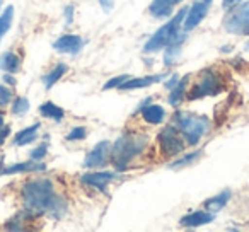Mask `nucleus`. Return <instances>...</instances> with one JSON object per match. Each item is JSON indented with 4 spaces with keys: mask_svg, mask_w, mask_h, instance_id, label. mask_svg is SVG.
<instances>
[{
    "mask_svg": "<svg viewBox=\"0 0 249 232\" xmlns=\"http://www.w3.org/2000/svg\"><path fill=\"white\" fill-rule=\"evenodd\" d=\"M222 90V82L218 79V75L213 70H205L200 73V80L191 87V90L188 92L186 99L188 101H195V99H201V97L207 96H215Z\"/></svg>",
    "mask_w": 249,
    "mask_h": 232,
    "instance_id": "nucleus-5",
    "label": "nucleus"
},
{
    "mask_svg": "<svg viewBox=\"0 0 249 232\" xmlns=\"http://www.w3.org/2000/svg\"><path fill=\"white\" fill-rule=\"evenodd\" d=\"M157 142H159L162 156H166V157L179 156V154L184 150V147H186L184 145L183 135L178 132V128L174 125L166 126V128L160 130L159 137H157Z\"/></svg>",
    "mask_w": 249,
    "mask_h": 232,
    "instance_id": "nucleus-7",
    "label": "nucleus"
},
{
    "mask_svg": "<svg viewBox=\"0 0 249 232\" xmlns=\"http://www.w3.org/2000/svg\"><path fill=\"white\" fill-rule=\"evenodd\" d=\"M164 79V73H157V75H147V77H135V79H126L118 89L121 90H133V89H145V87L157 84Z\"/></svg>",
    "mask_w": 249,
    "mask_h": 232,
    "instance_id": "nucleus-14",
    "label": "nucleus"
},
{
    "mask_svg": "<svg viewBox=\"0 0 249 232\" xmlns=\"http://www.w3.org/2000/svg\"><path fill=\"white\" fill-rule=\"evenodd\" d=\"M224 28L231 35L249 36V2L231 7V12L224 19Z\"/></svg>",
    "mask_w": 249,
    "mask_h": 232,
    "instance_id": "nucleus-6",
    "label": "nucleus"
},
{
    "mask_svg": "<svg viewBox=\"0 0 249 232\" xmlns=\"http://www.w3.org/2000/svg\"><path fill=\"white\" fill-rule=\"evenodd\" d=\"M212 2L213 0H195L193 5L188 9L186 18H184V31H191L195 29L208 14V9H210Z\"/></svg>",
    "mask_w": 249,
    "mask_h": 232,
    "instance_id": "nucleus-8",
    "label": "nucleus"
},
{
    "mask_svg": "<svg viewBox=\"0 0 249 232\" xmlns=\"http://www.w3.org/2000/svg\"><path fill=\"white\" fill-rule=\"evenodd\" d=\"M140 111H142V118L150 125H160L166 120V109L159 104H147Z\"/></svg>",
    "mask_w": 249,
    "mask_h": 232,
    "instance_id": "nucleus-16",
    "label": "nucleus"
},
{
    "mask_svg": "<svg viewBox=\"0 0 249 232\" xmlns=\"http://www.w3.org/2000/svg\"><path fill=\"white\" fill-rule=\"evenodd\" d=\"M84 41L80 36L77 35H65L62 38H58L55 43H53V48L60 53H70V55H75L82 50Z\"/></svg>",
    "mask_w": 249,
    "mask_h": 232,
    "instance_id": "nucleus-10",
    "label": "nucleus"
},
{
    "mask_svg": "<svg viewBox=\"0 0 249 232\" xmlns=\"http://www.w3.org/2000/svg\"><path fill=\"white\" fill-rule=\"evenodd\" d=\"M201 154H203V150H196V152H191L188 154V156L181 157V159L174 161V162L169 164L171 169H178V167H184V166H190V164H193L195 161H198L201 157Z\"/></svg>",
    "mask_w": 249,
    "mask_h": 232,
    "instance_id": "nucleus-25",
    "label": "nucleus"
},
{
    "mask_svg": "<svg viewBox=\"0 0 249 232\" xmlns=\"http://www.w3.org/2000/svg\"><path fill=\"white\" fill-rule=\"evenodd\" d=\"M87 137V132L84 126H75V128L70 130V133L67 135V140L69 142H77V140H84Z\"/></svg>",
    "mask_w": 249,
    "mask_h": 232,
    "instance_id": "nucleus-27",
    "label": "nucleus"
},
{
    "mask_svg": "<svg viewBox=\"0 0 249 232\" xmlns=\"http://www.w3.org/2000/svg\"><path fill=\"white\" fill-rule=\"evenodd\" d=\"M67 70H69V69H67L65 63H58V65H56L52 72H48L46 75H43V84H45L46 89H52V87L55 86V84L58 82L63 75H65Z\"/></svg>",
    "mask_w": 249,
    "mask_h": 232,
    "instance_id": "nucleus-22",
    "label": "nucleus"
},
{
    "mask_svg": "<svg viewBox=\"0 0 249 232\" xmlns=\"http://www.w3.org/2000/svg\"><path fill=\"white\" fill-rule=\"evenodd\" d=\"M4 128V118H2V114H0V130Z\"/></svg>",
    "mask_w": 249,
    "mask_h": 232,
    "instance_id": "nucleus-37",
    "label": "nucleus"
},
{
    "mask_svg": "<svg viewBox=\"0 0 249 232\" xmlns=\"http://www.w3.org/2000/svg\"><path fill=\"white\" fill-rule=\"evenodd\" d=\"M149 139L147 135L135 132H126L114 142L111 149V162L116 171H126L133 159L142 156Z\"/></svg>",
    "mask_w": 249,
    "mask_h": 232,
    "instance_id": "nucleus-2",
    "label": "nucleus"
},
{
    "mask_svg": "<svg viewBox=\"0 0 249 232\" xmlns=\"http://www.w3.org/2000/svg\"><path fill=\"white\" fill-rule=\"evenodd\" d=\"M73 21V5H67L65 7V22L67 26H70Z\"/></svg>",
    "mask_w": 249,
    "mask_h": 232,
    "instance_id": "nucleus-31",
    "label": "nucleus"
},
{
    "mask_svg": "<svg viewBox=\"0 0 249 232\" xmlns=\"http://www.w3.org/2000/svg\"><path fill=\"white\" fill-rule=\"evenodd\" d=\"M0 69L7 73H18L21 70V58L14 52H5L0 56Z\"/></svg>",
    "mask_w": 249,
    "mask_h": 232,
    "instance_id": "nucleus-20",
    "label": "nucleus"
},
{
    "mask_svg": "<svg viewBox=\"0 0 249 232\" xmlns=\"http://www.w3.org/2000/svg\"><path fill=\"white\" fill-rule=\"evenodd\" d=\"M188 82H190V75H184L183 79L178 80L176 86L171 89V94H169V104L174 107H178L184 99V92H186V87H188Z\"/></svg>",
    "mask_w": 249,
    "mask_h": 232,
    "instance_id": "nucleus-19",
    "label": "nucleus"
},
{
    "mask_svg": "<svg viewBox=\"0 0 249 232\" xmlns=\"http://www.w3.org/2000/svg\"><path fill=\"white\" fill-rule=\"evenodd\" d=\"M179 2H183V0H154L152 4H150L149 11L156 19H166L171 18L174 5H178Z\"/></svg>",
    "mask_w": 249,
    "mask_h": 232,
    "instance_id": "nucleus-15",
    "label": "nucleus"
},
{
    "mask_svg": "<svg viewBox=\"0 0 249 232\" xmlns=\"http://www.w3.org/2000/svg\"><path fill=\"white\" fill-rule=\"evenodd\" d=\"M116 173H107V171H103V173H89V174H84L80 178L84 184L87 186H92V188H97V190H106V186L111 183V181L116 179Z\"/></svg>",
    "mask_w": 249,
    "mask_h": 232,
    "instance_id": "nucleus-11",
    "label": "nucleus"
},
{
    "mask_svg": "<svg viewBox=\"0 0 249 232\" xmlns=\"http://www.w3.org/2000/svg\"><path fill=\"white\" fill-rule=\"evenodd\" d=\"M173 125L183 135L184 142H188V145H196L210 132L212 123L210 118L205 116V114L181 113V111H178L173 116Z\"/></svg>",
    "mask_w": 249,
    "mask_h": 232,
    "instance_id": "nucleus-3",
    "label": "nucleus"
},
{
    "mask_svg": "<svg viewBox=\"0 0 249 232\" xmlns=\"http://www.w3.org/2000/svg\"><path fill=\"white\" fill-rule=\"evenodd\" d=\"M231 195H232L231 190H225V191H222V193H218L217 196L208 198V200L203 203L205 210H208L210 214H217V212H220L222 208L227 205V201L231 200Z\"/></svg>",
    "mask_w": 249,
    "mask_h": 232,
    "instance_id": "nucleus-18",
    "label": "nucleus"
},
{
    "mask_svg": "<svg viewBox=\"0 0 249 232\" xmlns=\"http://www.w3.org/2000/svg\"><path fill=\"white\" fill-rule=\"evenodd\" d=\"M9 133H11V128L4 125V128L0 130V145H2V143L5 142V139H7V137H9Z\"/></svg>",
    "mask_w": 249,
    "mask_h": 232,
    "instance_id": "nucleus-34",
    "label": "nucleus"
},
{
    "mask_svg": "<svg viewBox=\"0 0 249 232\" xmlns=\"http://www.w3.org/2000/svg\"><path fill=\"white\" fill-rule=\"evenodd\" d=\"M213 218V214H210V212H193V214L181 218V225L183 227H200V225L210 224Z\"/></svg>",
    "mask_w": 249,
    "mask_h": 232,
    "instance_id": "nucleus-17",
    "label": "nucleus"
},
{
    "mask_svg": "<svg viewBox=\"0 0 249 232\" xmlns=\"http://www.w3.org/2000/svg\"><path fill=\"white\" fill-rule=\"evenodd\" d=\"M46 154H48V143H41V145L36 147V149L33 150V152L29 154V156H31L33 161H41L43 157L46 156Z\"/></svg>",
    "mask_w": 249,
    "mask_h": 232,
    "instance_id": "nucleus-29",
    "label": "nucleus"
},
{
    "mask_svg": "<svg viewBox=\"0 0 249 232\" xmlns=\"http://www.w3.org/2000/svg\"><path fill=\"white\" fill-rule=\"evenodd\" d=\"M12 101V90L5 86H0V106H7Z\"/></svg>",
    "mask_w": 249,
    "mask_h": 232,
    "instance_id": "nucleus-30",
    "label": "nucleus"
},
{
    "mask_svg": "<svg viewBox=\"0 0 249 232\" xmlns=\"http://www.w3.org/2000/svg\"><path fill=\"white\" fill-rule=\"evenodd\" d=\"M39 113H41V116H45V118H52V120H55V122H62L63 116H65V111L60 106H56V104L50 103V101L39 106Z\"/></svg>",
    "mask_w": 249,
    "mask_h": 232,
    "instance_id": "nucleus-23",
    "label": "nucleus"
},
{
    "mask_svg": "<svg viewBox=\"0 0 249 232\" xmlns=\"http://www.w3.org/2000/svg\"><path fill=\"white\" fill-rule=\"evenodd\" d=\"M4 80L9 84V86H16V84H18V82H16V79H14V77H12V75H9V73H5V75H4Z\"/></svg>",
    "mask_w": 249,
    "mask_h": 232,
    "instance_id": "nucleus-36",
    "label": "nucleus"
},
{
    "mask_svg": "<svg viewBox=\"0 0 249 232\" xmlns=\"http://www.w3.org/2000/svg\"><path fill=\"white\" fill-rule=\"evenodd\" d=\"M178 80H179V77H178L176 73H174V75L171 77V79L167 80L166 84H164V87H166V89H169V90H171V89H173V87H174V86H176V84H178Z\"/></svg>",
    "mask_w": 249,
    "mask_h": 232,
    "instance_id": "nucleus-33",
    "label": "nucleus"
},
{
    "mask_svg": "<svg viewBox=\"0 0 249 232\" xmlns=\"http://www.w3.org/2000/svg\"><path fill=\"white\" fill-rule=\"evenodd\" d=\"M99 4H101V7H103L104 12H111L114 2H113V0H99Z\"/></svg>",
    "mask_w": 249,
    "mask_h": 232,
    "instance_id": "nucleus-32",
    "label": "nucleus"
},
{
    "mask_svg": "<svg viewBox=\"0 0 249 232\" xmlns=\"http://www.w3.org/2000/svg\"><path fill=\"white\" fill-rule=\"evenodd\" d=\"M186 41V31H178L174 38L166 45V55H164V63L166 65H173L176 58L179 56L181 50H183V43Z\"/></svg>",
    "mask_w": 249,
    "mask_h": 232,
    "instance_id": "nucleus-12",
    "label": "nucleus"
},
{
    "mask_svg": "<svg viewBox=\"0 0 249 232\" xmlns=\"http://www.w3.org/2000/svg\"><path fill=\"white\" fill-rule=\"evenodd\" d=\"M24 212L31 217L52 215L53 218H62L67 212V201L55 193L53 183L48 179L28 181L22 186Z\"/></svg>",
    "mask_w": 249,
    "mask_h": 232,
    "instance_id": "nucleus-1",
    "label": "nucleus"
},
{
    "mask_svg": "<svg viewBox=\"0 0 249 232\" xmlns=\"http://www.w3.org/2000/svg\"><path fill=\"white\" fill-rule=\"evenodd\" d=\"M2 4H4V0H0V7H2Z\"/></svg>",
    "mask_w": 249,
    "mask_h": 232,
    "instance_id": "nucleus-38",
    "label": "nucleus"
},
{
    "mask_svg": "<svg viewBox=\"0 0 249 232\" xmlns=\"http://www.w3.org/2000/svg\"><path fill=\"white\" fill-rule=\"evenodd\" d=\"M126 79H128V75H126V73H123V75H118V77H113V79L107 80V82L104 84L103 89L104 90H109V89H114V87H120Z\"/></svg>",
    "mask_w": 249,
    "mask_h": 232,
    "instance_id": "nucleus-28",
    "label": "nucleus"
},
{
    "mask_svg": "<svg viewBox=\"0 0 249 232\" xmlns=\"http://www.w3.org/2000/svg\"><path fill=\"white\" fill-rule=\"evenodd\" d=\"M46 166L39 161H29V162H19L12 166H4L0 162V176H7V174H18V173H33V171H45Z\"/></svg>",
    "mask_w": 249,
    "mask_h": 232,
    "instance_id": "nucleus-13",
    "label": "nucleus"
},
{
    "mask_svg": "<svg viewBox=\"0 0 249 232\" xmlns=\"http://www.w3.org/2000/svg\"><path fill=\"white\" fill-rule=\"evenodd\" d=\"M12 19H14V7H7L4 11V14L0 16V43H2V38L5 36V33L11 29L12 26Z\"/></svg>",
    "mask_w": 249,
    "mask_h": 232,
    "instance_id": "nucleus-24",
    "label": "nucleus"
},
{
    "mask_svg": "<svg viewBox=\"0 0 249 232\" xmlns=\"http://www.w3.org/2000/svg\"><path fill=\"white\" fill-rule=\"evenodd\" d=\"M39 126H41L39 123H35L33 126H28V128L21 130V132L16 135L14 143L18 147H22V145H28V143L35 142L36 137H38V128H39Z\"/></svg>",
    "mask_w": 249,
    "mask_h": 232,
    "instance_id": "nucleus-21",
    "label": "nucleus"
},
{
    "mask_svg": "<svg viewBox=\"0 0 249 232\" xmlns=\"http://www.w3.org/2000/svg\"><path fill=\"white\" fill-rule=\"evenodd\" d=\"M241 0H222V7H225V9H231V7H234V5H237Z\"/></svg>",
    "mask_w": 249,
    "mask_h": 232,
    "instance_id": "nucleus-35",
    "label": "nucleus"
},
{
    "mask_svg": "<svg viewBox=\"0 0 249 232\" xmlns=\"http://www.w3.org/2000/svg\"><path fill=\"white\" fill-rule=\"evenodd\" d=\"M29 111V101L26 97H18L12 104V114L14 116H22Z\"/></svg>",
    "mask_w": 249,
    "mask_h": 232,
    "instance_id": "nucleus-26",
    "label": "nucleus"
},
{
    "mask_svg": "<svg viewBox=\"0 0 249 232\" xmlns=\"http://www.w3.org/2000/svg\"><path fill=\"white\" fill-rule=\"evenodd\" d=\"M107 150H109V142L103 140L99 142L89 154L86 156L84 166L86 167H101L107 162Z\"/></svg>",
    "mask_w": 249,
    "mask_h": 232,
    "instance_id": "nucleus-9",
    "label": "nucleus"
},
{
    "mask_svg": "<svg viewBox=\"0 0 249 232\" xmlns=\"http://www.w3.org/2000/svg\"><path fill=\"white\" fill-rule=\"evenodd\" d=\"M186 12H188V7H183L181 11H178V14L174 16L167 24H164L162 28L157 29L156 35H154L152 38L145 43L143 52L145 53H156V52H159V50L166 48L167 43H169L171 39L174 38V35L179 31V26H181V22L184 21V18H186Z\"/></svg>",
    "mask_w": 249,
    "mask_h": 232,
    "instance_id": "nucleus-4",
    "label": "nucleus"
}]
</instances>
